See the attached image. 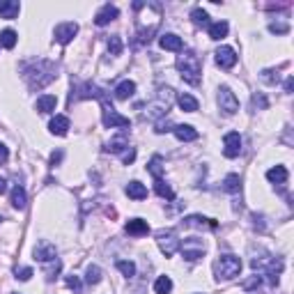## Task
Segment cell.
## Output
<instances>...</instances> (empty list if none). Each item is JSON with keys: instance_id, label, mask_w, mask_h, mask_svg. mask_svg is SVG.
Listing matches in <instances>:
<instances>
[{"instance_id": "cell-48", "label": "cell", "mask_w": 294, "mask_h": 294, "mask_svg": "<svg viewBox=\"0 0 294 294\" xmlns=\"http://www.w3.org/2000/svg\"><path fill=\"white\" fill-rule=\"evenodd\" d=\"M292 88H294V78L289 76V78L285 80V92H287V95H292Z\"/></svg>"}, {"instance_id": "cell-21", "label": "cell", "mask_w": 294, "mask_h": 294, "mask_svg": "<svg viewBox=\"0 0 294 294\" xmlns=\"http://www.w3.org/2000/svg\"><path fill=\"white\" fill-rule=\"evenodd\" d=\"M136 92V83L134 80H122V83H117V88H115V99H120V101H127L129 97H134Z\"/></svg>"}, {"instance_id": "cell-29", "label": "cell", "mask_w": 294, "mask_h": 294, "mask_svg": "<svg viewBox=\"0 0 294 294\" xmlns=\"http://www.w3.org/2000/svg\"><path fill=\"white\" fill-rule=\"evenodd\" d=\"M223 191H228V193H239V191H241V177H239V175L230 173L228 177L223 180Z\"/></svg>"}, {"instance_id": "cell-35", "label": "cell", "mask_w": 294, "mask_h": 294, "mask_svg": "<svg viewBox=\"0 0 294 294\" xmlns=\"http://www.w3.org/2000/svg\"><path fill=\"white\" fill-rule=\"evenodd\" d=\"M191 21L195 25H209V14L202 7H195V10H191Z\"/></svg>"}, {"instance_id": "cell-42", "label": "cell", "mask_w": 294, "mask_h": 294, "mask_svg": "<svg viewBox=\"0 0 294 294\" xmlns=\"http://www.w3.org/2000/svg\"><path fill=\"white\" fill-rule=\"evenodd\" d=\"M14 274H16V278H19V280H30L32 278V269H30V267H16Z\"/></svg>"}, {"instance_id": "cell-6", "label": "cell", "mask_w": 294, "mask_h": 294, "mask_svg": "<svg viewBox=\"0 0 294 294\" xmlns=\"http://www.w3.org/2000/svg\"><path fill=\"white\" fill-rule=\"evenodd\" d=\"M156 244H159L161 253H163L165 258H173V255L180 250V237H177L175 230H159V232H156Z\"/></svg>"}, {"instance_id": "cell-27", "label": "cell", "mask_w": 294, "mask_h": 294, "mask_svg": "<svg viewBox=\"0 0 294 294\" xmlns=\"http://www.w3.org/2000/svg\"><path fill=\"white\" fill-rule=\"evenodd\" d=\"M177 104H180V108L182 110H186V113H195L198 110V99L195 97H191V95H186V92H182L180 97H177Z\"/></svg>"}, {"instance_id": "cell-37", "label": "cell", "mask_w": 294, "mask_h": 294, "mask_svg": "<svg viewBox=\"0 0 294 294\" xmlns=\"http://www.w3.org/2000/svg\"><path fill=\"white\" fill-rule=\"evenodd\" d=\"M184 225H209V228H216V221L204 219V216H186Z\"/></svg>"}, {"instance_id": "cell-24", "label": "cell", "mask_w": 294, "mask_h": 294, "mask_svg": "<svg viewBox=\"0 0 294 294\" xmlns=\"http://www.w3.org/2000/svg\"><path fill=\"white\" fill-rule=\"evenodd\" d=\"M228 30H230V25L228 21H216V23H209V37L216 41H221L223 37H228Z\"/></svg>"}, {"instance_id": "cell-38", "label": "cell", "mask_w": 294, "mask_h": 294, "mask_svg": "<svg viewBox=\"0 0 294 294\" xmlns=\"http://www.w3.org/2000/svg\"><path fill=\"white\" fill-rule=\"evenodd\" d=\"M250 106H253V110H267V106H269V99H267L262 92H255L253 99H250Z\"/></svg>"}, {"instance_id": "cell-43", "label": "cell", "mask_w": 294, "mask_h": 294, "mask_svg": "<svg viewBox=\"0 0 294 294\" xmlns=\"http://www.w3.org/2000/svg\"><path fill=\"white\" fill-rule=\"evenodd\" d=\"M269 32H274V35H287L289 25L287 23H271L269 25Z\"/></svg>"}, {"instance_id": "cell-1", "label": "cell", "mask_w": 294, "mask_h": 294, "mask_svg": "<svg viewBox=\"0 0 294 294\" xmlns=\"http://www.w3.org/2000/svg\"><path fill=\"white\" fill-rule=\"evenodd\" d=\"M23 78L28 80L30 90H41L58 78V67L51 60H35L23 67Z\"/></svg>"}, {"instance_id": "cell-45", "label": "cell", "mask_w": 294, "mask_h": 294, "mask_svg": "<svg viewBox=\"0 0 294 294\" xmlns=\"http://www.w3.org/2000/svg\"><path fill=\"white\" fill-rule=\"evenodd\" d=\"M134 159H136V150L134 147H127V150L122 152V163L129 165V163H134Z\"/></svg>"}, {"instance_id": "cell-26", "label": "cell", "mask_w": 294, "mask_h": 294, "mask_svg": "<svg viewBox=\"0 0 294 294\" xmlns=\"http://www.w3.org/2000/svg\"><path fill=\"white\" fill-rule=\"evenodd\" d=\"M127 195H129V198H134V200H145L147 198V189H145V184H140V182H129V184H127Z\"/></svg>"}, {"instance_id": "cell-14", "label": "cell", "mask_w": 294, "mask_h": 294, "mask_svg": "<svg viewBox=\"0 0 294 294\" xmlns=\"http://www.w3.org/2000/svg\"><path fill=\"white\" fill-rule=\"evenodd\" d=\"M159 44H161V49H163V51H175V53H182V51H184V41H182V37L173 35V32L161 35Z\"/></svg>"}, {"instance_id": "cell-50", "label": "cell", "mask_w": 294, "mask_h": 294, "mask_svg": "<svg viewBox=\"0 0 294 294\" xmlns=\"http://www.w3.org/2000/svg\"><path fill=\"white\" fill-rule=\"evenodd\" d=\"M5 191H7V180L5 177H0V195L5 193Z\"/></svg>"}, {"instance_id": "cell-41", "label": "cell", "mask_w": 294, "mask_h": 294, "mask_svg": "<svg viewBox=\"0 0 294 294\" xmlns=\"http://www.w3.org/2000/svg\"><path fill=\"white\" fill-rule=\"evenodd\" d=\"M65 283H67V287L74 289L76 294H83V285H80V278H78V276H67Z\"/></svg>"}, {"instance_id": "cell-7", "label": "cell", "mask_w": 294, "mask_h": 294, "mask_svg": "<svg viewBox=\"0 0 294 294\" xmlns=\"http://www.w3.org/2000/svg\"><path fill=\"white\" fill-rule=\"evenodd\" d=\"M219 108L223 110L225 115H234L239 110V99L234 97V92L230 90L228 85H221L219 88Z\"/></svg>"}, {"instance_id": "cell-47", "label": "cell", "mask_w": 294, "mask_h": 294, "mask_svg": "<svg viewBox=\"0 0 294 294\" xmlns=\"http://www.w3.org/2000/svg\"><path fill=\"white\" fill-rule=\"evenodd\" d=\"M10 159V150L5 147V143H0V163H5Z\"/></svg>"}, {"instance_id": "cell-22", "label": "cell", "mask_w": 294, "mask_h": 294, "mask_svg": "<svg viewBox=\"0 0 294 294\" xmlns=\"http://www.w3.org/2000/svg\"><path fill=\"white\" fill-rule=\"evenodd\" d=\"M129 147V140H127V136H115V138H110L108 143H106V152H113V154H122V152Z\"/></svg>"}, {"instance_id": "cell-49", "label": "cell", "mask_w": 294, "mask_h": 294, "mask_svg": "<svg viewBox=\"0 0 294 294\" xmlns=\"http://www.w3.org/2000/svg\"><path fill=\"white\" fill-rule=\"evenodd\" d=\"M62 159V152H53V154H51V163H58V161H60Z\"/></svg>"}, {"instance_id": "cell-17", "label": "cell", "mask_w": 294, "mask_h": 294, "mask_svg": "<svg viewBox=\"0 0 294 294\" xmlns=\"http://www.w3.org/2000/svg\"><path fill=\"white\" fill-rule=\"evenodd\" d=\"M173 134L177 136V140H182V143H191V140L198 138V131H195L191 124H175Z\"/></svg>"}, {"instance_id": "cell-15", "label": "cell", "mask_w": 294, "mask_h": 294, "mask_svg": "<svg viewBox=\"0 0 294 294\" xmlns=\"http://www.w3.org/2000/svg\"><path fill=\"white\" fill-rule=\"evenodd\" d=\"M117 14H120V10L108 3V5H104V7H101V10L95 14V23H97V25H106V23H110V21L117 19Z\"/></svg>"}, {"instance_id": "cell-10", "label": "cell", "mask_w": 294, "mask_h": 294, "mask_svg": "<svg viewBox=\"0 0 294 294\" xmlns=\"http://www.w3.org/2000/svg\"><path fill=\"white\" fill-rule=\"evenodd\" d=\"M223 154L228 156V159H234V156L241 154V136L237 134V131H230V134H225L223 138Z\"/></svg>"}, {"instance_id": "cell-28", "label": "cell", "mask_w": 294, "mask_h": 294, "mask_svg": "<svg viewBox=\"0 0 294 294\" xmlns=\"http://www.w3.org/2000/svg\"><path fill=\"white\" fill-rule=\"evenodd\" d=\"M163 159H161L159 154H154L152 156V161L150 163H147V173L152 175V177H154V180H161V177H163Z\"/></svg>"}, {"instance_id": "cell-39", "label": "cell", "mask_w": 294, "mask_h": 294, "mask_svg": "<svg viewBox=\"0 0 294 294\" xmlns=\"http://www.w3.org/2000/svg\"><path fill=\"white\" fill-rule=\"evenodd\" d=\"M260 285H262V276H260V274H253L250 278H246L244 283H241V287H244L246 292H253V289H258Z\"/></svg>"}, {"instance_id": "cell-5", "label": "cell", "mask_w": 294, "mask_h": 294, "mask_svg": "<svg viewBox=\"0 0 294 294\" xmlns=\"http://www.w3.org/2000/svg\"><path fill=\"white\" fill-rule=\"evenodd\" d=\"M101 106H104V127L106 129H129L131 127L129 117L117 113V110L113 108V104H108L106 97H101Z\"/></svg>"}, {"instance_id": "cell-32", "label": "cell", "mask_w": 294, "mask_h": 294, "mask_svg": "<svg viewBox=\"0 0 294 294\" xmlns=\"http://www.w3.org/2000/svg\"><path fill=\"white\" fill-rule=\"evenodd\" d=\"M154 191L159 198H165V200H175V191L170 189V184H165L163 180H156L154 182Z\"/></svg>"}, {"instance_id": "cell-44", "label": "cell", "mask_w": 294, "mask_h": 294, "mask_svg": "<svg viewBox=\"0 0 294 294\" xmlns=\"http://www.w3.org/2000/svg\"><path fill=\"white\" fill-rule=\"evenodd\" d=\"M250 219H253V228L260 230V232H264V228H267V223H264V216L262 214H250Z\"/></svg>"}, {"instance_id": "cell-34", "label": "cell", "mask_w": 294, "mask_h": 294, "mask_svg": "<svg viewBox=\"0 0 294 294\" xmlns=\"http://www.w3.org/2000/svg\"><path fill=\"white\" fill-rule=\"evenodd\" d=\"M154 292L156 294H170L173 292V280H170V276H159V278H156Z\"/></svg>"}, {"instance_id": "cell-20", "label": "cell", "mask_w": 294, "mask_h": 294, "mask_svg": "<svg viewBox=\"0 0 294 294\" xmlns=\"http://www.w3.org/2000/svg\"><path fill=\"white\" fill-rule=\"evenodd\" d=\"M21 12V3L16 0H0V16L3 19H16Z\"/></svg>"}, {"instance_id": "cell-11", "label": "cell", "mask_w": 294, "mask_h": 294, "mask_svg": "<svg viewBox=\"0 0 294 294\" xmlns=\"http://www.w3.org/2000/svg\"><path fill=\"white\" fill-rule=\"evenodd\" d=\"M216 65L221 67V69H232L234 65H237V53H234V49H230V46H221V49H216Z\"/></svg>"}, {"instance_id": "cell-3", "label": "cell", "mask_w": 294, "mask_h": 294, "mask_svg": "<svg viewBox=\"0 0 294 294\" xmlns=\"http://www.w3.org/2000/svg\"><path fill=\"white\" fill-rule=\"evenodd\" d=\"M241 274V260L232 253L219 255L214 262V276L216 280H232Z\"/></svg>"}, {"instance_id": "cell-31", "label": "cell", "mask_w": 294, "mask_h": 294, "mask_svg": "<svg viewBox=\"0 0 294 294\" xmlns=\"http://www.w3.org/2000/svg\"><path fill=\"white\" fill-rule=\"evenodd\" d=\"M60 269H62V262L58 258L51 260V262H44V276H46V280H53L55 276L60 274Z\"/></svg>"}, {"instance_id": "cell-36", "label": "cell", "mask_w": 294, "mask_h": 294, "mask_svg": "<svg viewBox=\"0 0 294 294\" xmlns=\"http://www.w3.org/2000/svg\"><path fill=\"white\" fill-rule=\"evenodd\" d=\"M117 271L124 274L127 278H131V276H136V264L131 262V260H120V262H117Z\"/></svg>"}, {"instance_id": "cell-40", "label": "cell", "mask_w": 294, "mask_h": 294, "mask_svg": "<svg viewBox=\"0 0 294 294\" xmlns=\"http://www.w3.org/2000/svg\"><path fill=\"white\" fill-rule=\"evenodd\" d=\"M108 51H110V55H120L122 53V39L117 35H113L108 39Z\"/></svg>"}, {"instance_id": "cell-46", "label": "cell", "mask_w": 294, "mask_h": 294, "mask_svg": "<svg viewBox=\"0 0 294 294\" xmlns=\"http://www.w3.org/2000/svg\"><path fill=\"white\" fill-rule=\"evenodd\" d=\"M156 134H165V131H173V124H170L168 120H159L156 122Z\"/></svg>"}, {"instance_id": "cell-2", "label": "cell", "mask_w": 294, "mask_h": 294, "mask_svg": "<svg viewBox=\"0 0 294 294\" xmlns=\"http://www.w3.org/2000/svg\"><path fill=\"white\" fill-rule=\"evenodd\" d=\"M177 69H180L182 78L191 85L200 83V71H202V65H200V58L193 53V51H182V55H177Z\"/></svg>"}, {"instance_id": "cell-33", "label": "cell", "mask_w": 294, "mask_h": 294, "mask_svg": "<svg viewBox=\"0 0 294 294\" xmlns=\"http://www.w3.org/2000/svg\"><path fill=\"white\" fill-rule=\"evenodd\" d=\"M85 283L88 285H99L101 283V269L97 264H90L88 269H85Z\"/></svg>"}, {"instance_id": "cell-30", "label": "cell", "mask_w": 294, "mask_h": 294, "mask_svg": "<svg viewBox=\"0 0 294 294\" xmlns=\"http://www.w3.org/2000/svg\"><path fill=\"white\" fill-rule=\"evenodd\" d=\"M16 39H19V35H16L12 28H5V30H0V46H5V49H14L16 46Z\"/></svg>"}, {"instance_id": "cell-25", "label": "cell", "mask_w": 294, "mask_h": 294, "mask_svg": "<svg viewBox=\"0 0 294 294\" xmlns=\"http://www.w3.org/2000/svg\"><path fill=\"white\" fill-rule=\"evenodd\" d=\"M10 202L14 204L16 209H25V204H28V193H25L23 186L16 184L14 189H12V200H10Z\"/></svg>"}, {"instance_id": "cell-16", "label": "cell", "mask_w": 294, "mask_h": 294, "mask_svg": "<svg viewBox=\"0 0 294 294\" xmlns=\"http://www.w3.org/2000/svg\"><path fill=\"white\" fill-rule=\"evenodd\" d=\"M49 131L53 136H67V131H69V117H65V115H55L53 120L49 122Z\"/></svg>"}, {"instance_id": "cell-18", "label": "cell", "mask_w": 294, "mask_h": 294, "mask_svg": "<svg viewBox=\"0 0 294 294\" xmlns=\"http://www.w3.org/2000/svg\"><path fill=\"white\" fill-rule=\"evenodd\" d=\"M267 180L276 186H285V182H287V168H285V165H274V168H269L267 170Z\"/></svg>"}, {"instance_id": "cell-19", "label": "cell", "mask_w": 294, "mask_h": 294, "mask_svg": "<svg viewBox=\"0 0 294 294\" xmlns=\"http://www.w3.org/2000/svg\"><path fill=\"white\" fill-rule=\"evenodd\" d=\"M124 230L129 234H134V237H143V234H150V225H147V221L143 219H131L129 223L124 225Z\"/></svg>"}, {"instance_id": "cell-23", "label": "cell", "mask_w": 294, "mask_h": 294, "mask_svg": "<svg viewBox=\"0 0 294 294\" xmlns=\"http://www.w3.org/2000/svg\"><path fill=\"white\" fill-rule=\"evenodd\" d=\"M55 106H58V99H55L53 95H44V97H39V99L35 101V108H37V113H53L55 110Z\"/></svg>"}, {"instance_id": "cell-12", "label": "cell", "mask_w": 294, "mask_h": 294, "mask_svg": "<svg viewBox=\"0 0 294 294\" xmlns=\"http://www.w3.org/2000/svg\"><path fill=\"white\" fill-rule=\"evenodd\" d=\"M32 255H35L37 262H51V260L58 258V248H55L51 241H39V244L35 246V250H32Z\"/></svg>"}, {"instance_id": "cell-9", "label": "cell", "mask_w": 294, "mask_h": 294, "mask_svg": "<svg viewBox=\"0 0 294 294\" xmlns=\"http://www.w3.org/2000/svg\"><path fill=\"white\" fill-rule=\"evenodd\" d=\"M76 35H78V23H74V21H67V23L55 25V30H53V37H55L58 44H69Z\"/></svg>"}, {"instance_id": "cell-8", "label": "cell", "mask_w": 294, "mask_h": 294, "mask_svg": "<svg viewBox=\"0 0 294 294\" xmlns=\"http://www.w3.org/2000/svg\"><path fill=\"white\" fill-rule=\"evenodd\" d=\"M182 246V255H184V260H189V262H195V260H200L204 255V241L198 239V237H191V239H184V244Z\"/></svg>"}, {"instance_id": "cell-4", "label": "cell", "mask_w": 294, "mask_h": 294, "mask_svg": "<svg viewBox=\"0 0 294 294\" xmlns=\"http://www.w3.org/2000/svg\"><path fill=\"white\" fill-rule=\"evenodd\" d=\"M173 99H175L173 88H159L156 97L152 99V104L147 106L145 117H161V115H165L170 110V106H173Z\"/></svg>"}, {"instance_id": "cell-13", "label": "cell", "mask_w": 294, "mask_h": 294, "mask_svg": "<svg viewBox=\"0 0 294 294\" xmlns=\"http://www.w3.org/2000/svg\"><path fill=\"white\" fill-rule=\"evenodd\" d=\"M104 97V90H101L99 85L95 83H83L76 90V95H71V99H101Z\"/></svg>"}]
</instances>
